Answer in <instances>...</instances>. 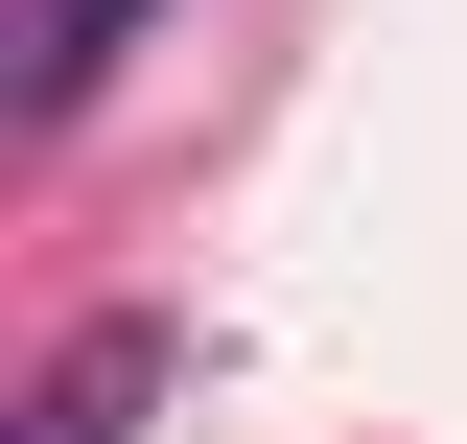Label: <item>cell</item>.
Returning <instances> with one entry per match:
<instances>
[{"instance_id":"1","label":"cell","mask_w":467,"mask_h":444,"mask_svg":"<svg viewBox=\"0 0 467 444\" xmlns=\"http://www.w3.org/2000/svg\"><path fill=\"white\" fill-rule=\"evenodd\" d=\"M164 375H187V328H164V304H117V328H70V351H47V397H24V444H117V421H140Z\"/></svg>"},{"instance_id":"2","label":"cell","mask_w":467,"mask_h":444,"mask_svg":"<svg viewBox=\"0 0 467 444\" xmlns=\"http://www.w3.org/2000/svg\"><path fill=\"white\" fill-rule=\"evenodd\" d=\"M140 24H164V0H24V117H94Z\"/></svg>"}]
</instances>
